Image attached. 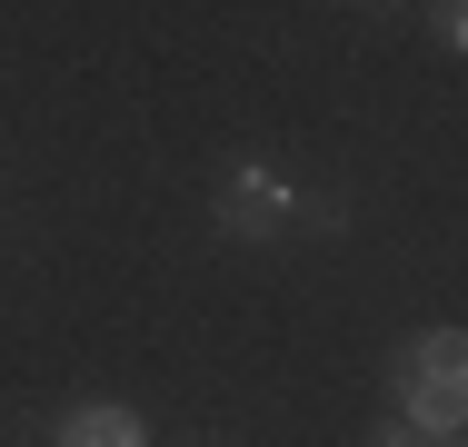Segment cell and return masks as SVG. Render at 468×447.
I'll use <instances>...</instances> for the list:
<instances>
[{"label": "cell", "instance_id": "cell-7", "mask_svg": "<svg viewBox=\"0 0 468 447\" xmlns=\"http://www.w3.org/2000/svg\"><path fill=\"white\" fill-rule=\"evenodd\" d=\"M419 447H439V438H419Z\"/></svg>", "mask_w": 468, "mask_h": 447}, {"label": "cell", "instance_id": "cell-4", "mask_svg": "<svg viewBox=\"0 0 468 447\" xmlns=\"http://www.w3.org/2000/svg\"><path fill=\"white\" fill-rule=\"evenodd\" d=\"M429 20H439V40H449V50H459V60H468V0H439Z\"/></svg>", "mask_w": 468, "mask_h": 447}, {"label": "cell", "instance_id": "cell-5", "mask_svg": "<svg viewBox=\"0 0 468 447\" xmlns=\"http://www.w3.org/2000/svg\"><path fill=\"white\" fill-rule=\"evenodd\" d=\"M369 447H419V428H399V418H388V428H378Z\"/></svg>", "mask_w": 468, "mask_h": 447}, {"label": "cell", "instance_id": "cell-2", "mask_svg": "<svg viewBox=\"0 0 468 447\" xmlns=\"http://www.w3.org/2000/svg\"><path fill=\"white\" fill-rule=\"evenodd\" d=\"M209 229L219 239H250V249H270V239H309V229H339V209L329 199H299L280 170H260V160H239V170H219L209 189Z\"/></svg>", "mask_w": 468, "mask_h": 447}, {"label": "cell", "instance_id": "cell-6", "mask_svg": "<svg viewBox=\"0 0 468 447\" xmlns=\"http://www.w3.org/2000/svg\"><path fill=\"white\" fill-rule=\"evenodd\" d=\"M359 10H399V0H359Z\"/></svg>", "mask_w": 468, "mask_h": 447}, {"label": "cell", "instance_id": "cell-1", "mask_svg": "<svg viewBox=\"0 0 468 447\" xmlns=\"http://www.w3.org/2000/svg\"><path fill=\"white\" fill-rule=\"evenodd\" d=\"M388 408L419 438H459L468 428V328H419L388 358Z\"/></svg>", "mask_w": 468, "mask_h": 447}, {"label": "cell", "instance_id": "cell-3", "mask_svg": "<svg viewBox=\"0 0 468 447\" xmlns=\"http://www.w3.org/2000/svg\"><path fill=\"white\" fill-rule=\"evenodd\" d=\"M50 447H150V428H140L130 408H110V398H90V408H70V418L50 428Z\"/></svg>", "mask_w": 468, "mask_h": 447}]
</instances>
